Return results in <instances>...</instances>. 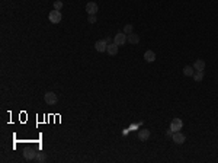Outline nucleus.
Returning <instances> with one entry per match:
<instances>
[{"mask_svg": "<svg viewBox=\"0 0 218 163\" xmlns=\"http://www.w3.org/2000/svg\"><path fill=\"white\" fill-rule=\"evenodd\" d=\"M181 128H183L182 120L181 118H173L172 122H170V128H169V130L172 131V133H177V131H181Z\"/></svg>", "mask_w": 218, "mask_h": 163, "instance_id": "f257e3e1", "label": "nucleus"}, {"mask_svg": "<svg viewBox=\"0 0 218 163\" xmlns=\"http://www.w3.org/2000/svg\"><path fill=\"white\" fill-rule=\"evenodd\" d=\"M44 100H45L47 105H55L58 102V96H57L54 92H47L45 95H44Z\"/></svg>", "mask_w": 218, "mask_h": 163, "instance_id": "f03ea898", "label": "nucleus"}, {"mask_svg": "<svg viewBox=\"0 0 218 163\" xmlns=\"http://www.w3.org/2000/svg\"><path fill=\"white\" fill-rule=\"evenodd\" d=\"M126 41H128V37H126L125 32L116 33V35H115V38H113V42H115L116 45H124Z\"/></svg>", "mask_w": 218, "mask_h": 163, "instance_id": "7ed1b4c3", "label": "nucleus"}, {"mask_svg": "<svg viewBox=\"0 0 218 163\" xmlns=\"http://www.w3.org/2000/svg\"><path fill=\"white\" fill-rule=\"evenodd\" d=\"M48 19H50L51 23H60L61 22V13H60V10H52V12H50V16H48Z\"/></svg>", "mask_w": 218, "mask_h": 163, "instance_id": "20e7f679", "label": "nucleus"}, {"mask_svg": "<svg viewBox=\"0 0 218 163\" xmlns=\"http://www.w3.org/2000/svg\"><path fill=\"white\" fill-rule=\"evenodd\" d=\"M95 48H96V51H99V53H105V51L108 50V42H106L105 39H99V41L95 42Z\"/></svg>", "mask_w": 218, "mask_h": 163, "instance_id": "39448f33", "label": "nucleus"}, {"mask_svg": "<svg viewBox=\"0 0 218 163\" xmlns=\"http://www.w3.org/2000/svg\"><path fill=\"white\" fill-rule=\"evenodd\" d=\"M172 140L176 143V144H183L185 140H186V137H185V134H182L181 131H177V133H173Z\"/></svg>", "mask_w": 218, "mask_h": 163, "instance_id": "423d86ee", "label": "nucleus"}, {"mask_svg": "<svg viewBox=\"0 0 218 163\" xmlns=\"http://www.w3.org/2000/svg\"><path fill=\"white\" fill-rule=\"evenodd\" d=\"M86 12H87L89 15H96V12H97V4L95 3V2H89V3L86 4Z\"/></svg>", "mask_w": 218, "mask_h": 163, "instance_id": "0eeeda50", "label": "nucleus"}, {"mask_svg": "<svg viewBox=\"0 0 218 163\" xmlns=\"http://www.w3.org/2000/svg\"><path fill=\"white\" fill-rule=\"evenodd\" d=\"M150 138V131L147 130V128H143V130L138 131V140L140 141H147Z\"/></svg>", "mask_w": 218, "mask_h": 163, "instance_id": "6e6552de", "label": "nucleus"}, {"mask_svg": "<svg viewBox=\"0 0 218 163\" xmlns=\"http://www.w3.org/2000/svg\"><path fill=\"white\" fill-rule=\"evenodd\" d=\"M37 153L38 151H35V150H25L23 151V159L25 160H35Z\"/></svg>", "mask_w": 218, "mask_h": 163, "instance_id": "1a4fd4ad", "label": "nucleus"}, {"mask_svg": "<svg viewBox=\"0 0 218 163\" xmlns=\"http://www.w3.org/2000/svg\"><path fill=\"white\" fill-rule=\"evenodd\" d=\"M118 47L115 42H112V44H108V50H106V53H108L109 55H116L118 54Z\"/></svg>", "mask_w": 218, "mask_h": 163, "instance_id": "9d476101", "label": "nucleus"}, {"mask_svg": "<svg viewBox=\"0 0 218 163\" xmlns=\"http://www.w3.org/2000/svg\"><path fill=\"white\" fill-rule=\"evenodd\" d=\"M193 69L196 71H204L205 70V61H204V60H196V61L193 63Z\"/></svg>", "mask_w": 218, "mask_h": 163, "instance_id": "9b49d317", "label": "nucleus"}, {"mask_svg": "<svg viewBox=\"0 0 218 163\" xmlns=\"http://www.w3.org/2000/svg\"><path fill=\"white\" fill-rule=\"evenodd\" d=\"M144 60H146L147 63H153L156 60V54H154V51H151V50H148V51H146V54H144Z\"/></svg>", "mask_w": 218, "mask_h": 163, "instance_id": "f8f14e48", "label": "nucleus"}, {"mask_svg": "<svg viewBox=\"0 0 218 163\" xmlns=\"http://www.w3.org/2000/svg\"><path fill=\"white\" fill-rule=\"evenodd\" d=\"M128 42H131V44H138L140 42V37L138 35H137V33H130V35H128Z\"/></svg>", "mask_w": 218, "mask_h": 163, "instance_id": "ddd939ff", "label": "nucleus"}, {"mask_svg": "<svg viewBox=\"0 0 218 163\" xmlns=\"http://www.w3.org/2000/svg\"><path fill=\"white\" fill-rule=\"evenodd\" d=\"M35 160L37 162H39V163H44L47 160V155L44 153V151H38L37 153V157H35Z\"/></svg>", "mask_w": 218, "mask_h": 163, "instance_id": "4468645a", "label": "nucleus"}, {"mask_svg": "<svg viewBox=\"0 0 218 163\" xmlns=\"http://www.w3.org/2000/svg\"><path fill=\"white\" fill-rule=\"evenodd\" d=\"M193 80L195 82H202V79H204V71H196L195 70V73H193Z\"/></svg>", "mask_w": 218, "mask_h": 163, "instance_id": "2eb2a0df", "label": "nucleus"}, {"mask_svg": "<svg viewBox=\"0 0 218 163\" xmlns=\"http://www.w3.org/2000/svg\"><path fill=\"white\" fill-rule=\"evenodd\" d=\"M195 69H193V66H186L183 69V74L185 76H193V73H195Z\"/></svg>", "mask_w": 218, "mask_h": 163, "instance_id": "dca6fc26", "label": "nucleus"}, {"mask_svg": "<svg viewBox=\"0 0 218 163\" xmlns=\"http://www.w3.org/2000/svg\"><path fill=\"white\" fill-rule=\"evenodd\" d=\"M132 29H134V28H132V25H125V26H124V32H125L126 35L132 33Z\"/></svg>", "mask_w": 218, "mask_h": 163, "instance_id": "f3484780", "label": "nucleus"}, {"mask_svg": "<svg viewBox=\"0 0 218 163\" xmlns=\"http://www.w3.org/2000/svg\"><path fill=\"white\" fill-rule=\"evenodd\" d=\"M61 8H63V2L55 0V2H54V9H55V10H61Z\"/></svg>", "mask_w": 218, "mask_h": 163, "instance_id": "a211bd4d", "label": "nucleus"}, {"mask_svg": "<svg viewBox=\"0 0 218 163\" xmlns=\"http://www.w3.org/2000/svg\"><path fill=\"white\" fill-rule=\"evenodd\" d=\"M87 22L89 23H95V22H96V16H95V15H89Z\"/></svg>", "mask_w": 218, "mask_h": 163, "instance_id": "6ab92c4d", "label": "nucleus"}, {"mask_svg": "<svg viewBox=\"0 0 218 163\" xmlns=\"http://www.w3.org/2000/svg\"><path fill=\"white\" fill-rule=\"evenodd\" d=\"M105 41H106V42H108V44H112V38H106Z\"/></svg>", "mask_w": 218, "mask_h": 163, "instance_id": "aec40b11", "label": "nucleus"}]
</instances>
